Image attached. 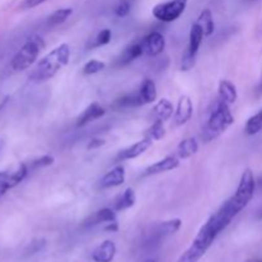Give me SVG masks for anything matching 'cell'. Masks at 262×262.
Instances as JSON below:
<instances>
[{
	"label": "cell",
	"mask_w": 262,
	"mask_h": 262,
	"mask_svg": "<svg viewBox=\"0 0 262 262\" xmlns=\"http://www.w3.org/2000/svg\"><path fill=\"white\" fill-rule=\"evenodd\" d=\"M255 189L256 182L252 170L246 169L241 177L235 193L229 200H227L215 214H212L209 217V220L217 232L222 233L232 223V220L250 204L251 200L253 199V194H255Z\"/></svg>",
	"instance_id": "6da1fadb"
},
{
	"label": "cell",
	"mask_w": 262,
	"mask_h": 262,
	"mask_svg": "<svg viewBox=\"0 0 262 262\" xmlns=\"http://www.w3.org/2000/svg\"><path fill=\"white\" fill-rule=\"evenodd\" d=\"M71 58V48L68 43H60L55 49L40 59L30 74V81L35 83H42L53 78L63 67L68 64Z\"/></svg>",
	"instance_id": "7a4b0ae2"
},
{
	"label": "cell",
	"mask_w": 262,
	"mask_h": 262,
	"mask_svg": "<svg viewBox=\"0 0 262 262\" xmlns=\"http://www.w3.org/2000/svg\"><path fill=\"white\" fill-rule=\"evenodd\" d=\"M233 123H234V117L230 112L229 105L219 99L215 104L214 110H211V113H210L206 124H205L202 138L206 142H209V141L214 140V138L219 137L222 133H224Z\"/></svg>",
	"instance_id": "3957f363"
},
{
	"label": "cell",
	"mask_w": 262,
	"mask_h": 262,
	"mask_svg": "<svg viewBox=\"0 0 262 262\" xmlns=\"http://www.w3.org/2000/svg\"><path fill=\"white\" fill-rule=\"evenodd\" d=\"M217 235H219V233L212 227L211 223L207 220L202 225L201 229L199 230L196 238L193 239L192 245L189 246L188 250L179 257V260L177 262H197L206 253V251L214 243Z\"/></svg>",
	"instance_id": "277c9868"
},
{
	"label": "cell",
	"mask_w": 262,
	"mask_h": 262,
	"mask_svg": "<svg viewBox=\"0 0 262 262\" xmlns=\"http://www.w3.org/2000/svg\"><path fill=\"white\" fill-rule=\"evenodd\" d=\"M43 48H45V41L41 36L33 35L28 37L10 61L13 71L22 72L33 66Z\"/></svg>",
	"instance_id": "5b68a950"
},
{
	"label": "cell",
	"mask_w": 262,
	"mask_h": 262,
	"mask_svg": "<svg viewBox=\"0 0 262 262\" xmlns=\"http://www.w3.org/2000/svg\"><path fill=\"white\" fill-rule=\"evenodd\" d=\"M204 31L202 28L197 25L196 22L192 25L191 31H189V42L187 46L186 51H184L183 56H182V71H189L196 64L197 53L201 46L202 40H204Z\"/></svg>",
	"instance_id": "8992f818"
},
{
	"label": "cell",
	"mask_w": 262,
	"mask_h": 262,
	"mask_svg": "<svg viewBox=\"0 0 262 262\" xmlns=\"http://www.w3.org/2000/svg\"><path fill=\"white\" fill-rule=\"evenodd\" d=\"M186 7L187 0H168V2L155 5L152 14L156 19L161 22H174L183 14Z\"/></svg>",
	"instance_id": "52a82bcc"
},
{
	"label": "cell",
	"mask_w": 262,
	"mask_h": 262,
	"mask_svg": "<svg viewBox=\"0 0 262 262\" xmlns=\"http://www.w3.org/2000/svg\"><path fill=\"white\" fill-rule=\"evenodd\" d=\"M30 168L27 164L22 163L10 170L0 171V197L4 196L9 189L17 187L20 182L25 181Z\"/></svg>",
	"instance_id": "ba28073f"
},
{
	"label": "cell",
	"mask_w": 262,
	"mask_h": 262,
	"mask_svg": "<svg viewBox=\"0 0 262 262\" xmlns=\"http://www.w3.org/2000/svg\"><path fill=\"white\" fill-rule=\"evenodd\" d=\"M143 51L148 56H156L165 49V38L159 31H152L142 38Z\"/></svg>",
	"instance_id": "9c48e42d"
},
{
	"label": "cell",
	"mask_w": 262,
	"mask_h": 262,
	"mask_svg": "<svg viewBox=\"0 0 262 262\" xmlns=\"http://www.w3.org/2000/svg\"><path fill=\"white\" fill-rule=\"evenodd\" d=\"M152 146V140L148 137L142 138L138 142L133 143L132 146L127 148H123L122 151H119L117 156V161H124V160H130V159H136L140 155H142L143 152L148 150V148Z\"/></svg>",
	"instance_id": "30bf717a"
},
{
	"label": "cell",
	"mask_w": 262,
	"mask_h": 262,
	"mask_svg": "<svg viewBox=\"0 0 262 262\" xmlns=\"http://www.w3.org/2000/svg\"><path fill=\"white\" fill-rule=\"evenodd\" d=\"M192 114H193L192 100L187 95H183V96L179 97L178 105H177V109L174 112V123L177 125L186 124L192 118Z\"/></svg>",
	"instance_id": "8fae6325"
},
{
	"label": "cell",
	"mask_w": 262,
	"mask_h": 262,
	"mask_svg": "<svg viewBox=\"0 0 262 262\" xmlns=\"http://www.w3.org/2000/svg\"><path fill=\"white\" fill-rule=\"evenodd\" d=\"M178 166H179L178 158H176V156H166V158L161 159V160L158 161V163L148 166V168L145 170V173H143V176L145 177L156 176V174H161V173H165V171L174 170V169H177Z\"/></svg>",
	"instance_id": "7c38bea8"
},
{
	"label": "cell",
	"mask_w": 262,
	"mask_h": 262,
	"mask_svg": "<svg viewBox=\"0 0 262 262\" xmlns=\"http://www.w3.org/2000/svg\"><path fill=\"white\" fill-rule=\"evenodd\" d=\"M125 181V171L123 166H115L110 171H107L100 181V188L107 189L114 187L122 186Z\"/></svg>",
	"instance_id": "4fadbf2b"
},
{
	"label": "cell",
	"mask_w": 262,
	"mask_h": 262,
	"mask_svg": "<svg viewBox=\"0 0 262 262\" xmlns=\"http://www.w3.org/2000/svg\"><path fill=\"white\" fill-rule=\"evenodd\" d=\"M117 222V214L114 209L104 207V209L97 210L92 215H90L83 222V227H95V225L102 224V223H113Z\"/></svg>",
	"instance_id": "5bb4252c"
},
{
	"label": "cell",
	"mask_w": 262,
	"mask_h": 262,
	"mask_svg": "<svg viewBox=\"0 0 262 262\" xmlns=\"http://www.w3.org/2000/svg\"><path fill=\"white\" fill-rule=\"evenodd\" d=\"M105 115V109L99 104V102H92L90 104L86 109L83 110L81 115L77 118L76 125L77 127H83L87 123L94 122V120L100 119Z\"/></svg>",
	"instance_id": "9a60e30c"
},
{
	"label": "cell",
	"mask_w": 262,
	"mask_h": 262,
	"mask_svg": "<svg viewBox=\"0 0 262 262\" xmlns=\"http://www.w3.org/2000/svg\"><path fill=\"white\" fill-rule=\"evenodd\" d=\"M117 247L112 241H104L101 245L97 246L92 252V260L95 262H112L114 258Z\"/></svg>",
	"instance_id": "2e32d148"
},
{
	"label": "cell",
	"mask_w": 262,
	"mask_h": 262,
	"mask_svg": "<svg viewBox=\"0 0 262 262\" xmlns=\"http://www.w3.org/2000/svg\"><path fill=\"white\" fill-rule=\"evenodd\" d=\"M138 94H140L142 105L151 104V102L155 101L158 99V90H156L155 82L150 78L143 79L140 86V90H138Z\"/></svg>",
	"instance_id": "e0dca14e"
},
{
	"label": "cell",
	"mask_w": 262,
	"mask_h": 262,
	"mask_svg": "<svg viewBox=\"0 0 262 262\" xmlns=\"http://www.w3.org/2000/svg\"><path fill=\"white\" fill-rule=\"evenodd\" d=\"M181 225H182L181 219H173V220H168V222L160 223V224L155 228V233H154V235H155L156 239H161V238L164 239V238L169 237V235L176 234V233L181 229Z\"/></svg>",
	"instance_id": "ac0fdd59"
},
{
	"label": "cell",
	"mask_w": 262,
	"mask_h": 262,
	"mask_svg": "<svg viewBox=\"0 0 262 262\" xmlns=\"http://www.w3.org/2000/svg\"><path fill=\"white\" fill-rule=\"evenodd\" d=\"M237 97L238 94L234 83H232L228 79H222L219 82V99L224 101L225 104L230 105L237 101Z\"/></svg>",
	"instance_id": "d6986e66"
},
{
	"label": "cell",
	"mask_w": 262,
	"mask_h": 262,
	"mask_svg": "<svg viewBox=\"0 0 262 262\" xmlns=\"http://www.w3.org/2000/svg\"><path fill=\"white\" fill-rule=\"evenodd\" d=\"M152 112H154V115H155L156 120L165 122V120H169L171 117H173L176 109H174L173 104H171L168 99H161L156 102Z\"/></svg>",
	"instance_id": "ffe728a7"
},
{
	"label": "cell",
	"mask_w": 262,
	"mask_h": 262,
	"mask_svg": "<svg viewBox=\"0 0 262 262\" xmlns=\"http://www.w3.org/2000/svg\"><path fill=\"white\" fill-rule=\"evenodd\" d=\"M143 54H145V51H143L142 41H136V42L130 43V45H128L127 48L124 49V51H123L122 55H120L119 61L122 66H125V64L130 63V61H133L135 59L142 56Z\"/></svg>",
	"instance_id": "44dd1931"
},
{
	"label": "cell",
	"mask_w": 262,
	"mask_h": 262,
	"mask_svg": "<svg viewBox=\"0 0 262 262\" xmlns=\"http://www.w3.org/2000/svg\"><path fill=\"white\" fill-rule=\"evenodd\" d=\"M136 204V193L132 188H127L123 193L115 199L114 201V210L115 211H123L129 207L135 206Z\"/></svg>",
	"instance_id": "7402d4cb"
},
{
	"label": "cell",
	"mask_w": 262,
	"mask_h": 262,
	"mask_svg": "<svg viewBox=\"0 0 262 262\" xmlns=\"http://www.w3.org/2000/svg\"><path fill=\"white\" fill-rule=\"evenodd\" d=\"M197 151H199V143L193 137H189L181 141V143L177 147V156H178V159H188L192 155H194Z\"/></svg>",
	"instance_id": "603a6c76"
},
{
	"label": "cell",
	"mask_w": 262,
	"mask_h": 262,
	"mask_svg": "<svg viewBox=\"0 0 262 262\" xmlns=\"http://www.w3.org/2000/svg\"><path fill=\"white\" fill-rule=\"evenodd\" d=\"M196 23L202 28L205 36H210L214 33L215 23H214V18H212V13L210 9L202 10V12L200 13L199 18H197Z\"/></svg>",
	"instance_id": "cb8c5ba5"
},
{
	"label": "cell",
	"mask_w": 262,
	"mask_h": 262,
	"mask_svg": "<svg viewBox=\"0 0 262 262\" xmlns=\"http://www.w3.org/2000/svg\"><path fill=\"white\" fill-rule=\"evenodd\" d=\"M142 105L141 101L140 94L137 92H133V94L124 95V96L119 97L118 100H115L114 107L117 109H128V107H137Z\"/></svg>",
	"instance_id": "d4e9b609"
},
{
	"label": "cell",
	"mask_w": 262,
	"mask_h": 262,
	"mask_svg": "<svg viewBox=\"0 0 262 262\" xmlns=\"http://www.w3.org/2000/svg\"><path fill=\"white\" fill-rule=\"evenodd\" d=\"M262 130V110L258 112L257 114L252 115L250 119L247 120L245 127V132L247 136H255L260 133Z\"/></svg>",
	"instance_id": "484cf974"
},
{
	"label": "cell",
	"mask_w": 262,
	"mask_h": 262,
	"mask_svg": "<svg viewBox=\"0 0 262 262\" xmlns=\"http://www.w3.org/2000/svg\"><path fill=\"white\" fill-rule=\"evenodd\" d=\"M72 13H73L72 8H61V9L55 10V12L49 17L48 19L49 26L54 27V26L61 25V23H64L69 17H71Z\"/></svg>",
	"instance_id": "4316f807"
},
{
	"label": "cell",
	"mask_w": 262,
	"mask_h": 262,
	"mask_svg": "<svg viewBox=\"0 0 262 262\" xmlns=\"http://www.w3.org/2000/svg\"><path fill=\"white\" fill-rule=\"evenodd\" d=\"M112 41V31L109 28H104V30L100 31L96 35V37L92 38V41H90L89 49H95L100 48V46H105Z\"/></svg>",
	"instance_id": "83f0119b"
},
{
	"label": "cell",
	"mask_w": 262,
	"mask_h": 262,
	"mask_svg": "<svg viewBox=\"0 0 262 262\" xmlns=\"http://www.w3.org/2000/svg\"><path fill=\"white\" fill-rule=\"evenodd\" d=\"M164 122L161 120H155L152 125L146 132V137L151 138L152 141H159L165 136V128H164Z\"/></svg>",
	"instance_id": "f1b7e54d"
},
{
	"label": "cell",
	"mask_w": 262,
	"mask_h": 262,
	"mask_svg": "<svg viewBox=\"0 0 262 262\" xmlns=\"http://www.w3.org/2000/svg\"><path fill=\"white\" fill-rule=\"evenodd\" d=\"M105 69V63L104 61L96 60V59H91V60L87 61L83 67V74L86 76H91V74H96L99 72L104 71Z\"/></svg>",
	"instance_id": "f546056e"
},
{
	"label": "cell",
	"mask_w": 262,
	"mask_h": 262,
	"mask_svg": "<svg viewBox=\"0 0 262 262\" xmlns=\"http://www.w3.org/2000/svg\"><path fill=\"white\" fill-rule=\"evenodd\" d=\"M54 163V158L53 156H49V155H45L42 156V158L40 159H36V160H33L32 163L30 164V170H35V169H38V168H45V166H49L51 165V164Z\"/></svg>",
	"instance_id": "4dcf8cb0"
},
{
	"label": "cell",
	"mask_w": 262,
	"mask_h": 262,
	"mask_svg": "<svg viewBox=\"0 0 262 262\" xmlns=\"http://www.w3.org/2000/svg\"><path fill=\"white\" fill-rule=\"evenodd\" d=\"M129 10H130L129 0H122V2L117 5V8H115V15H117V17L123 18L125 17V15H128Z\"/></svg>",
	"instance_id": "1f68e13d"
},
{
	"label": "cell",
	"mask_w": 262,
	"mask_h": 262,
	"mask_svg": "<svg viewBox=\"0 0 262 262\" xmlns=\"http://www.w3.org/2000/svg\"><path fill=\"white\" fill-rule=\"evenodd\" d=\"M102 145H105V141L101 138H94V140L90 141V143L87 145V150H96V148L101 147Z\"/></svg>",
	"instance_id": "d6a6232c"
},
{
	"label": "cell",
	"mask_w": 262,
	"mask_h": 262,
	"mask_svg": "<svg viewBox=\"0 0 262 262\" xmlns=\"http://www.w3.org/2000/svg\"><path fill=\"white\" fill-rule=\"evenodd\" d=\"M43 2H45V0H25L22 7L26 8V9H28V8H35L37 7V5L42 4Z\"/></svg>",
	"instance_id": "836d02e7"
},
{
	"label": "cell",
	"mask_w": 262,
	"mask_h": 262,
	"mask_svg": "<svg viewBox=\"0 0 262 262\" xmlns=\"http://www.w3.org/2000/svg\"><path fill=\"white\" fill-rule=\"evenodd\" d=\"M105 230H107V232H117V230H118V223L117 222L107 223V225L105 227Z\"/></svg>",
	"instance_id": "e575fe53"
},
{
	"label": "cell",
	"mask_w": 262,
	"mask_h": 262,
	"mask_svg": "<svg viewBox=\"0 0 262 262\" xmlns=\"http://www.w3.org/2000/svg\"><path fill=\"white\" fill-rule=\"evenodd\" d=\"M260 90L262 91V81H261V84H260Z\"/></svg>",
	"instance_id": "d590c367"
},
{
	"label": "cell",
	"mask_w": 262,
	"mask_h": 262,
	"mask_svg": "<svg viewBox=\"0 0 262 262\" xmlns=\"http://www.w3.org/2000/svg\"><path fill=\"white\" fill-rule=\"evenodd\" d=\"M255 262H262V261H255Z\"/></svg>",
	"instance_id": "8d00e7d4"
}]
</instances>
